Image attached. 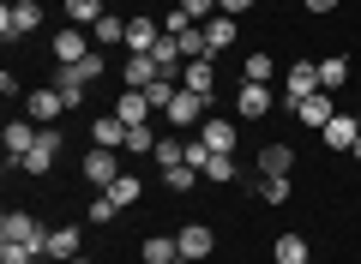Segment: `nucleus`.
<instances>
[{
    "instance_id": "1",
    "label": "nucleus",
    "mask_w": 361,
    "mask_h": 264,
    "mask_svg": "<svg viewBox=\"0 0 361 264\" xmlns=\"http://www.w3.org/2000/svg\"><path fill=\"white\" fill-rule=\"evenodd\" d=\"M313 90H325V84H319V61H295V66L283 73V108L295 114L301 102L313 96Z\"/></svg>"
},
{
    "instance_id": "2",
    "label": "nucleus",
    "mask_w": 361,
    "mask_h": 264,
    "mask_svg": "<svg viewBox=\"0 0 361 264\" xmlns=\"http://www.w3.org/2000/svg\"><path fill=\"white\" fill-rule=\"evenodd\" d=\"M37 25H42V6H37V0H13V6H0V37H6V42L30 37Z\"/></svg>"
},
{
    "instance_id": "3",
    "label": "nucleus",
    "mask_w": 361,
    "mask_h": 264,
    "mask_svg": "<svg viewBox=\"0 0 361 264\" xmlns=\"http://www.w3.org/2000/svg\"><path fill=\"white\" fill-rule=\"evenodd\" d=\"M205 108H211V96H199V90H187V84H180L175 90V102H169V126H180V132H187V126H199V120H205Z\"/></svg>"
},
{
    "instance_id": "4",
    "label": "nucleus",
    "mask_w": 361,
    "mask_h": 264,
    "mask_svg": "<svg viewBox=\"0 0 361 264\" xmlns=\"http://www.w3.org/2000/svg\"><path fill=\"white\" fill-rule=\"evenodd\" d=\"M42 234H49V228H42L30 210H6V216H0V240H18V246H37L42 252Z\"/></svg>"
},
{
    "instance_id": "5",
    "label": "nucleus",
    "mask_w": 361,
    "mask_h": 264,
    "mask_svg": "<svg viewBox=\"0 0 361 264\" xmlns=\"http://www.w3.org/2000/svg\"><path fill=\"white\" fill-rule=\"evenodd\" d=\"M61 114H66L61 90H30V96H25V120H37V126H54Z\"/></svg>"
},
{
    "instance_id": "6",
    "label": "nucleus",
    "mask_w": 361,
    "mask_h": 264,
    "mask_svg": "<svg viewBox=\"0 0 361 264\" xmlns=\"http://www.w3.org/2000/svg\"><path fill=\"white\" fill-rule=\"evenodd\" d=\"M180 258H187V264H199V258H211V246H217V234H211V228L205 222H187V228H180Z\"/></svg>"
},
{
    "instance_id": "7",
    "label": "nucleus",
    "mask_w": 361,
    "mask_h": 264,
    "mask_svg": "<svg viewBox=\"0 0 361 264\" xmlns=\"http://www.w3.org/2000/svg\"><path fill=\"white\" fill-rule=\"evenodd\" d=\"M54 156H61V132H49V126H42V139H37V151H30L25 156V163H18V168H25V175H49V168H54Z\"/></svg>"
},
{
    "instance_id": "8",
    "label": "nucleus",
    "mask_w": 361,
    "mask_h": 264,
    "mask_svg": "<svg viewBox=\"0 0 361 264\" xmlns=\"http://www.w3.org/2000/svg\"><path fill=\"white\" fill-rule=\"evenodd\" d=\"M85 54H90V30L66 25L61 37H54V61H61V66H78V61H85Z\"/></svg>"
},
{
    "instance_id": "9",
    "label": "nucleus",
    "mask_w": 361,
    "mask_h": 264,
    "mask_svg": "<svg viewBox=\"0 0 361 264\" xmlns=\"http://www.w3.org/2000/svg\"><path fill=\"white\" fill-rule=\"evenodd\" d=\"M127 132H133V126L121 120V114H103V120L90 126V139H97V151H127Z\"/></svg>"
},
{
    "instance_id": "10",
    "label": "nucleus",
    "mask_w": 361,
    "mask_h": 264,
    "mask_svg": "<svg viewBox=\"0 0 361 264\" xmlns=\"http://www.w3.org/2000/svg\"><path fill=\"white\" fill-rule=\"evenodd\" d=\"M115 114H121V120H127V126H157L151 120V96H145V90H121V102H115Z\"/></svg>"
},
{
    "instance_id": "11",
    "label": "nucleus",
    "mask_w": 361,
    "mask_h": 264,
    "mask_svg": "<svg viewBox=\"0 0 361 264\" xmlns=\"http://www.w3.org/2000/svg\"><path fill=\"white\" fill-rule=\"evenodd\" d=\"M121 175H127V168L115 163V151H90L85 156V180H97L103 192H109V180H121Z\"/></svg>"
},
{
    "instance_id": "12",
    "label": "nucleus",
    "mask_w": 361,
    "mask_h": 264,
    "mask_svg": "<svg viewBox=\"0 0 361 264\" xmlns=\"http://www.w3.org/2000/svg\"><path fill=\"white\" fill-rule=\"evenodd\" d=\"M121 78H127V90H151V84H157L163 73H157V61H151V54H127Z\"/></svg>"
},
{
    "instance_id": "13",
    "label": "nucleus",
    "mask_w": 361,
    "mask_h": 264,
    "mask_svg": "<svg viewBox=\"0 0 361 264\" xmlns=\"http://www.w3.org/2000/svg\"><path fill=\"white\" fill-rule=\"evenodd\" d=\"M235 139H241V132H235L229 120H205V132H199V144L217 151V156H235Z\"/></svg>"
},
{
    "instance_id": "14",
    "label": "nucleus",
    "mask_w": 361,
    "mask_h": 264,
    "mask_svg": "<svg viewBox=\"0 0 361 264\" xmlns=\"http://www.w3.org/2000/svg\"><path fill=\"white\" fill-rule=\"evenodd\" d=\"M42 258H78V228H49L42 234Z\"/></svg>"
},
{
    "instance_id": "15",
    "label": "nucleus",
    "mask_w": 361,
    "mask_h": 264,
    "mask_svg": "<svg viewBox=\"0 0 361 264\" xmlns=\"http://www.w3.org/2000/svg\"><path fill=\"white\" fill-rule=\"evenodd\" d=\"M157 42H163V37H157V25H151V18H127V42H121L127 54H151Z\"/></svg>"
},
{
    "instance_id": "16",
    "label": "nucleus",
    "mask_w": 361,
    "mask_h": 264,
    "mask_svg": "<svg viewBox=\"0 0 361 264\" xmlns=\"http://www.w3.org/2000/svg\"><path fill=\"white\" fill-rule=\"evenodd\" d=\"M139 252H145V264H187V258H180V240H175V234H151Z\"/></svg>"
},
{
    "instance_id": "17",
    "label": "nucleus",
    "mask_w": 361,
    "mask_h": 264,
    "mask_svg": "<svg viewBox=\"0 0 361 264\" xmlns=\"http://www.w3.org/2000/svg\"><path fill=\"white\" fill-rule=\"evenodd\" d=\"M180 84H187V90H199V96H211V90H217V66H211V54H205V61H187Z\"/></svg>"
},
{
    "instance_id": "18",
    "label": "nucleus",
    "mask_w": 361,
    "mask_h": 264,
    "mask_svg": "<svg viewBox=\"0 0 361 264\" xmlns=\"http://www.w3.org/2000/svg\"><path fill=\"white\" fill-rule=\"evenodd\" d=\"M295 114H301V126H319V132H325V120H331V114H337V108H331V90H313V96L301 102Z\"/></svg>"
},
{
    "instance_id": "19",
    "label": "nucleus",
    "mask_w": 361,
    "mask_h": 264,
    "mask_svg": "<svg viewBox=\"0 0 361 264\" xmlns=\"http://www.w3.org/2000/svg\"><path fill=\"white\" fill-rule=\"evenodd\" d=\"M277 108V96H271V84H241V114L247 120H259V114Z\"/></svg>"
},
{
    "instance_id": "20",
    "label": "nucleus",
    "mask_w": 361,
    "mask_h": 264,
    "mask_svg": "<svg viewBox=\"0 0 361 264\" xmlns=\"http://www.w3.org/2000/svg\"><path fill=\"white\" fill-rule=\"evenodd\" d=\"M355 132L361 126L349 120V114H331V120H325V144H331V151H355Z\"/></svg>"
},
{
    "instance_id": "21",
    "label": "nucleus",
    "mask_w": 361,
    "mask_h": 264,
    "mask_svg": "<svg viewBox=\"0 0 361 264\" xmlns=\"http://www.w3.org/2000/svg\"><path fill=\"white\" fill-rule=\"evenodd\" d=\"M289 168H295V151L289 144H265L259 151V175H289Z\"/></svg>"
},
{
    "instance_id": "22",
    "label": "nucleus",
    "mask_w": 361,
    "mask_h": 264,
    "mask_svg": "<svg viewBox=\"0 0 361 264\" xmlns=\"http://www.w3.org/2000/svg\"><path fill=\"white\" fill-rule=\"evenodd\" d=\"M90 42H103V49H115V42H127V18L103 13V18H97V25H90Z\"/></svg>"
},
{
    "instance_id": "23",
    "label": "nucleus",
    "mask_w": 361,
    "mask_h": 264,
    "mask_svg": "<svg viewBox=\"0 0 361 264\" xmlns=\"http://www.w3.org/2000/svg\"><path fill=\"white\" fill-rule=\"evenodd\" d=\"M205 42H211V54H223L235 42V18L229 13H217V18H205Z\"/></svg>"
},
{
    "instance_id": "24",
    "label": "nucleus",
    "mask_w": 361,
    "mask_h": 264,
    "mask_svg": "<svg viewBox=\"0 0 361 264\" xmlns=\"http://www.w3.org/2000/svg\"><path fill=\"white\" fill-rule=\"evenodd\" d=\"M271 258H277V264H307V240H301V234H277Z\"/></svg>"
},
{
    "instance_id": "25",
    "label": "nucleus",
    "mask_w": 361,
    "mask_h": 264,
    "mask_svg": "<svg viewBox=\"0 0 361 264\" xmlns=\"http://www.w3.org/2000/svg\"><path fill=\"white\" fill-rule=\"evenodd\" d=\"M54 90H61L66 108H78V102H85V73H78V66H61V84Z\"/></svg>"
},
{
    "instance_id": "26",
    "label": "nucleus",
    "mask_w": 361,
    "mask_h": 264,
    "mask_svg": "<svg viewBox=\"0 0 361 264\" xmlns=\"http://www.w3.org/2000/svg\"><path fill=\"white\" fill-rule=\"evenodd\" d=\"M319 84L325 90H343L349 84V61H343V54H325V61H319Z\"/></svg>"
},
{
    "instance_id": "27",
    "label": "nucleus",
    "mask_w": 361,
    "mask_h": 264,
    "mask_svg": "<svg viewBox=\"0 0 361 264\" xmlns=\"http://www.w3.org/2000/svg\"><path fill=\"white\" fill-rule=\"evenodd\" d=\"M103 13H109L103 0H66V18H73L78 30H90V25H97V18H103Z\"/></svg>"
},
{
    "instance_id": "28",
    "label": "nucleus",
    "mask_w": 361,
    "mask_h": 264,
    "mask_svg": "<svg viewBox=\"0 0 361 264\" xmlns=\"http://www.w3.org/2000/svg\"><path fill=\"white\" fill-rule=\"evenodd\" d=\"M139 192H145V180L139 175H121V180H109V199L127 210V204H139Z\"/></svg>"
},
{
    "instance_id": "29",
    "label": "nucleus",
    "mask_w": 361,
    "mask_h": 264,
    "mask_svg": "<svg viewBox=\"0 0 361 264\" xmlns=\"http://www.w3.org/2000/svg\"><path fill=\"white\" fill-rule=\"evenodd\" d=\"M199 180H205V175H199L193 163H175V168H163V187H169V192H187V187H199Z\"/></svg>"
},
{
    "instance_id": "30",
    "label": "nucleus",
    "mask_w": 361,
    "mask_h": 264,
    "mask_svg": "<svg viewBox=\"0 0 361 264\" xmlns=\"http://www.w3.org/2000/svg\"><path fill=\"white\" fill-rule=\"evenodd\" d=\"M157 168H175V163H187V139H157Z\"/></svg>"
},
{
    "instance_id": "31",
    "label": "nucleus",
    "mask_w": 361,
    "mask_h": 264,
    "mask_svg": "<svg viewBox=\"0 0 361 264\" xmlns=\"http://www.w3.org/2000/svg\"><path fill=\"white\" fill-rule=\"evenodd\" d=\"M259 199L265 204H289V175H265L259 180Z\"/></svg>"
},
{
    "instance_id": "32",
    "label": "nucleus",
    "mask_w": 361,
    "mask_h": 264,
    "mask_svg": "<svg viewBox=\"0 0 361 264\" xmlns=\"http://www.w3.org/2000/svg\"><path fill=\"white\" fill-rule=\"evenodd\" d=\"M271 78H277V61L271 54H253L247 61V84H271Z\"/></svg>"
},
{
    "instance_id": "33",
    "label": "nucleus",
    "mask_w": 361,
    "mask_h": 264,
    "mask_svg": "<svg viewBox=\"0 0 361 264\" xmlns=\"http://www.w3.org/2000/svg\"><path fill=\"white\" fill-rule=\"evenodd\" d=\"M127 151L133 156H151L157 151V126H133V132H127Z\"/></svg>"
},
{
    "instance_id": "34",
    "label": "nucleus",
    "mask_w": 361,
    "mask_h": 264,
    "mask_svg": "<svg viewBox=\"0 0 361 264\" xmlns=\"http://www.w3.org/2000/svg\"><path fill=\"white\" fill-rule=\"evenodd\" d=\"M37 246H18V240H0V264H37Z\"/></svg>"
},
{
    "instance_id": "35",
    "label": "nucleus",
    "mask_w": 361,
    "mask_h": 264,
    "mask_svg": "<svg viewBox=\"0 0 361 264\" xmlns=\"http://www.w3.org/2000/svg\"><path fill=\"white\" fill-rule=\"evenodd\" d=\"M199 175H205V180H235V156H217V151H211Z\"/></svg>"
},
{
    "instance_id": "36",
    "label": "nucleus",
    "mask_w": 361,
    "mask_h": 264,
    "mask_svg": "<svg viewBox=\"0 0 361 264\" xmlns=\"http://www.w3.org/2000/svg\"><path fill=\"white\" fill-rule=\"evenodd\" d=\"M78 73H85V84H97V78H103V73H109V61H103V54H97V49H90V54H85V61H78Z\"/></svg>"
},
{
    "instance_id": "37",
    "label": "nucleus",
    "mask_w": 361,
    "mask_h": 264,
    "mask_svg": "<svg viewBox=\"0 0 361 264\" xmlns=\"http://www.w3.org/2000/svg\"><path fill=\"white\" fill-rule=\"evenodd\" d=\"M180 6H187V18H193V25H205V18H217V0H180Z\"/></svg>"
},
{
    "instance_id": "38",
    "label": "nucleus",
    "mask_w": 361,
    "mask_h": 264,
    "mask_svg": "<svg viewBox=\"0 0 361 264\" xmlns=\"http://www.w3.org/2000/svg\"><path fill=\"white\" fill-rule=\"evenodd\" d=\"M163 30H169V37H187V30H193V18H187V6H175V13L163 18Z\"/></svg>"
},
{
    "instance_id": "39",
    "label": "nucleus",
    "mask_w": 361,
    "mask_h": 264,
    "mask_svg": "<svg viewBox=\"0 0 361 264\" xmlns=\"http://www.w3.org/2000/svg\"><path fill=\"white\" fill-rule=\"evenodd\" d=\"M115 216H121V204L109 199V192H103V199H97V204H90V222H115Z\"/></svg>"
},
{
    "instance_id": "40",
    "label": "nucleus",
    "mask_w": 361,
    "mask_h": 264,
    "mask_svg": "<svg viewBox=\"0 0 361 264\" xmlns=\"http://www.w3.org/2000/svg\"><path fill=\"white\" fill-rule=\"evenodd\" d=\"M217 13H229V18H241V13H253V0H217Z\"/></svg>"
},
{
    "instance_id": "41",
    "label": "nucleus",
    "mask_w": 361,
    "mask_h": 264,
    "mask_svg": "<svg viewBox=\"0 0 361 264\" xmlns=\"http://www.w3.org/2000/svg\"><path fill=\"white\" fill-rule=\"evenodd\" d=\"M301 6H307L313 18H325V13H337V0H301Z\"/></svg>"
},
{
    "instance_id": "42",
    "label": "nucleus",
    "mask_w": 361,
    "mask_h": 264,
    "mask_svg": "<svg viewBox=\"0 0 361 264\" xmlns=\"http://www.w3.org/2000/svg\"><path fill=\"white\" fill-rule=\"evenodd\" d=\"M66 264H97V258H85V252H78V258H66Z\"/></svg>"
},
{
    "instance_id": "43",
    "label": "nucleus",
    "mask_w": 361,
    "mask_h": 264,
    "mask_svg": "<svg viewBox=\"0 0 361 264\" xmlns=\"http://www.w3.org/2000/svg\"><path fill=\"white\" fill-rule=\"evenodd\" d=\"M355 126H361V114H355ZM355 139H361V132H355Z\"/></svg>"
},
{
    "instance_id": "44",
    "label": "nucleus",
    "mask_w": 361,
    "mask_h": 264,
    "mask_svg": "<svg viewBox=\"0 0 361 264\" xmlns=\"http://www.w3.org/2000/svg\"><path fill=\"white\" fill-rule=\"evenodd\" d=\"M307 264H313V258H307Z\"/></svg>"
}]
</instances>
